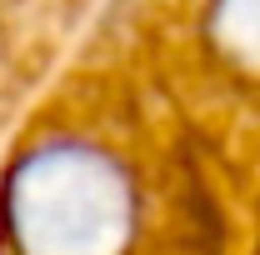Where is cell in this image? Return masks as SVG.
<instances>
[{
    "instance_id": "obj_1",
    "label": "cell",
    "mask_w": 260,
    "mask_h": 255,
    "mask_svg": "<svg viewBox=\"0 0 260 255\" xmlns=\"http://www.w3.org/2000/svg\"><path fill=\"white\" fill-rule=\"evenodd\" d=\"M0 255H260V0H105L0 165Z\"/></svg>"
}]
</instances>
